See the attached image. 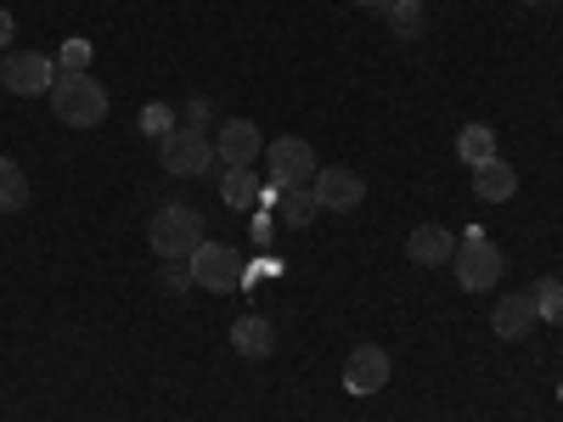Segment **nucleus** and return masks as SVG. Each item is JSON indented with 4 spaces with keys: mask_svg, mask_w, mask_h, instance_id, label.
I'll return each instance as SVG.
<instances>
[{
    "mask_svg": "<svg viewBox=\"0 0 563 422\" xmlns=\"http://www.w3.org/2000/svg\"><path fill=\"white\" fill-rule=\"evenodd\" d=\"M406 254H411L422 270H434V265H451V259H456V237H451L445 225H417L411 243H406Z\"/></svg>",
    "mask_w": 563,
    "mask_h": 422,
    "instance_id": "11",
    "label": "nucleus"
},
{
    "mask_svg": "<svg viewBox=\"0 0 563 422\" xmlns=\"http://www.w3.org/2000/svg\"><path fill=\"white\" fill-rule=\"evenodd\" d=\"M558 406H563V384H558Z\"/></svg>",
    "mask_w": 563,
    "mask_h": 422,
    "instance_id": "26",
    "label": "nucleus"
},
{
    "mask_svg": "<svg viewBox=\"0 0 563 422\" xmlns=\"http://www.w3.org/2000/svg\"><path fill=\"white\" fill-rule=\"evenodd\" d=\"M23 203H29V175H23L12 158H0V209L18 214Z\"/></svg>",
    "mask_w": 563,
    "mask_h": 422,
    "instance_id": "17",
    "label": "nucleus"
},
{
    "mask_svg": "<svg viewBox=\"0 0 563 422\" xmlns=\"http://www.w3.org/2000/svg\"><path fill=\"white\" fill-rule=\"evenodd\" d=\"M530 299H536V310H541L552 326L563 321V281H558V276H541L536 288H530Z\"/></svg>",
    "mask_w": 563,
    "mask_h": 422,
    "instance_id": "20",
    "label": "nucleus"
},
{
    "mask_svg": "<svg viewBox=\"0 0 563 422\" xmlns=\"http://www.w3.org/2000/svg\"><path fill=\"white\" fill-rule=\"evenodd\" d=\"M384 384H389V349H378V344L350 349V360H344V389H350V395H378Z\"/></svg>",
    "mask_w": 563,
    "mask_h": 422,
    "instance_id": "10",
    "label": "nucleus"
},
{
    "mask_svg": "<svg viewBox=\"0 0 563 422\" xmlns=\"http://www.w3.org/2000/svg\"><path fill=\"white\" fill-rule=\"evenodd\" d=\"M0 79H7L12 97H52L57 63L45 57V52H12L7 63H0Z\"/></svg>",
    "mask_w": 563,
    "mask_h": 422,
    "instance_id": "7",
    "label": "nucleus"
},
{
    "mask_svg": "<svg viewBox=\"0 0 563 422\" xmlns=\"http://www.w3.org/2000/svg\"><path fill=\"white\" fill-rule=\"evenodd\" d=\"M260 153H265L260 124H249V119H225V124H220V135H214V158H220L225 169H249Z\"/></svg>",
    "mask_w": 563,
    "mask_h": 422,
    "instance_id": "9",
    "label": "nucleus"
},
{
    "mask_svg": "<svg viewBox=\"0 0 563 422\" xmlns=\"http://www.w3.org/2000/svg\"><path fill=\"white\" fill-rule=\"evenodd\" d=\"M57 63H63L57 74H85V68H90V40H68Z\"/></svg>",
    "mask_w": 563,
    "mask_h": 422,
    "instance_id": "22",
    "label": "nucleus"
},
{
    "mask_svg": "<svg viewBox=\"0 0 563 422\" xmlns=\"http://www.w3.org/2000/svg\"><path fill=\"white\" fill-rule=\"evenodd\" d=\"M12 34H18V29H12V12H0V52L12 45Z\"/></svg>",
    "mask_w": 563,
    "mask_h": 422,
    "instance_id": "23",
    "label": "nucleus"
},
{
    "mask_svg": "<svg viewBox=\"0 0 563 422\" xmlns=\"http://www.w3.org/2000/svg\"><path fill=\"white\" fill-rule=\"evenodd\" d=\"M220 198H225L231 209H254V203H260V186H254V175H249V169H225Z\"/></svg>",
    "mask_w": 563,
    "mask_h": 422,
    "instance_id": "18",
    "label": "nucleus"
},
{
    "mask_svg": "<svg viewBox=\"0 0 563 422\" xmlns=\"http://www.w3.org/2000/svg\"><path fill=\"white\" fill-rule=\"evenodd\" d=\"M474 192H479V203H507L512 192H519V169H507L501 158L479 164L474 169Z\"/></svg>",
    "mask_w": 563,
    "mask_h": 422,
    "instance_id": "14",
    "label": "nucleus"
},
{
    "mask_svg": "<svg viewBox=\"0 0 563 422\" xmlns=\"http://www.w3.org/2000/svg\"><path fill=\"white\" fill-rule=\"evenodd\" d=\"M276 214H282V225L305 231V225L321 214V203H316V192H310V186H282V192H276Z\"/></svg>",
    "mask_w": 563,
    "mask_h": 422,
    "instance_id": "15",
    "label": "nucleus"
},
{
    "mask_svg": "<svg viewBox=\"0 0 563 422\" xmlns=\"http://www.w3.org/2000/svg\"><path fill=\"white\" fill-rule=\"evenodd\" d=\"M558 326H563V321H558Z\"/></svg>",
    "mask_w": 563,
    "mask_h": 422,
    "instance_id": "28",
    "label": "nucleus"
},
{
    "mask_svg": "<svg viewBox=\"0 0 563 422\" xmlns=\"http://www.w3.org/2000/svg\"><path fill=\"white\" fill-rule=\"evenodd\" d=\"M456 158H462V169L490 164V158H496V130H490V124H462V135H456Z\"/></svg>",
    "mask_w": 563,
    "mask_h": 422,
    "instance_id": "16",
    "label": "nucleus"
},
{
    "mask_svg": "<svg viewBox=\"0 0 563 422\" xmlns=\"http://www.w3.org/2000/svg\"><path fill=\"white\" fill-rule=\"evenodd\" d=\"M192 281H198V288H209V293H238L243 281H249V265L238 259V248L203 237L198 254H192Z\"/></svg>",
    "mask_w": 563,
    "mask_h": 422,
    "instance_id": "5",
    "label": "nucleus"
},
{
    "mask_svg": "<svg viewBox=\"0 0 563 422\" xmlns=\"http://www.w3.org/2000/svg\"><path fill=\"white\" fill-rule=\"evenodd\" d=\"M147 243L158 259H192L198 243H203V214L186 209V203H164L147 225Z\"/></svg>",
    "mask_w": 563,
    "mask_h": 422,
    "instance_id": "2",
    "label": "nucleus"
},
{
    "mask_svg": "<svg viewBox=\"0 0 563 422\" xmlns=\"http://www.w3.org/2000/svg\"><path fill=\"white\" fill-rule=\"evenodd\" d=\"M541 321V310H536V299L530 293H507L496 310H490V326H496V338H525L530 326Z\"/></svg>",
    "mask_w": 563,
    "mask_h": 422,
    "instance_id": "12",
    "label": "nucleus"
},
{
    "mask_svg": "<svg viewBox=\"0 0 563 422\" xmlns=\"http://www.w3.org/2000/svg\"><path fill=\"white\" fill-rule=\"evenodd\" d=\"M265 158H271V186H276V192H282V186H310L316 169H321L305 135H282V141H271Z\"/></svg>",
    "mask_w": 563,
    "mask_h": 422,
    "instance_id": "6",
    "label": "nucleus"
},
{
    "mask_svg": "<svg viewBox=\"0 0 563 422\" xmlns=\"http://www.w3.org/2000/svg\"><path fill=\"white\" fill-rule=\"evenodd\" d=\"M158 164L169 169V175H209L214 169V141L203 135V130H192V124H180V130H169L164 141H158Z\"/></svg>",
    "mask_w": 563,
    "mask_h": 422,
    "instance_id": "4",
    "label": "nucleus"
},
{
    "mask_svg": "<svg viewBox=\"0 0 563 422\" xmlns=\"http://www.w3.org/2000/svg\"><path fill=\"white\" fill-rule=\"evenodd\" d=\"M417 7H422V0H417Z\"/></svg>",
    "mask_w": 563,
    "mask_h": 422,
    "instance_id": "27",
    "label": "nucleus"
},
{
    "mask_svg": "<svg viewBox=\"0 0 563 422\" xmlns=\"http://www.w3.org/2000/svg\"><path fill=\"white\" fill-rule=\"evenodd\" d=\"M169 119H175V113H169L164 102H153V108H141V119H135V124H141V135H158V141H164V135L175 130Z\"/></svg>",
    "mask_w": 563,
    "mask_h": 422,
    "instance_id": "21",
    "label": "nucleus"
},
{
    "mask_svg": "<svg viewBox=\"0 0 563 422\" xmlns=\"http://www.w3.org/2000/svg\"><path fill=\"white\" fill-rule=\"evenodd\" d=\"M310 192H316L321 214H350V209L366 203V180H361L355 169H316Z\"/></svg>",
    "mask_w": 563,
    "mask_h": 422,
    "instance_id": "8",
    "label": "nucleus"
},
{
    "mask_svg": "<svg viewBox=\"0 0 563 422\" xmlns=\"http://www.w3.org/2000/svg\"><path fill=\"white\" fill-rule=\"evenodd\" d=\"M350 7H366L372 12V7H384V0H350Z\"/></svg>",
    "mask_w": 563,
    "mask_h": 422,
    "instance_id": "24",
    "label": "nucleus"
},
{
    "mask_svg": "<svg viewBox=\"0 0 563 422\" xmlns=\"http://www.w3.org/2000/svg\"><path fill=\"white\" fill-rule=\"evenodd\" d=\"M384 7H389V29L400 40H417L422 34V7H417V0H384Z\"/></svg>",
    "mask_w": 563,
    "mask_h": 422,
    "instance_id": "19",
    "label": "nucleus"
},
{
    "mask_svg": "<svg viewBox=\"0 0 563 422\" xmlns=\"http://www.w3.org/2000/svg\"><path fill=\"white\" fill-rule=\"evenodd\" d=\"M456 281H462V293H490L496 281H501V270H507V259H501V248L485 237V231H467V237L456 243Z\"/></svg>",
    "mask_w": 563,
    "mask_h": 422,
    "instance_id": "3",
    "label": "nucleus"
},
{
    "mask_svg": "<svg viewBox=\"0 0 563 422\" xmlns=\"http://www.w3.org/2000/svg\"><path fill=\"white\" fill-rule=\"evenodd\" d=\"M525 7H547V0H525Z\"/></svg>",
    "mask_w": 563,
    "mask_h": 422,
    "instance_id": "25",
    "label": "nucleus"
},
{
    "mask_svg": "<svg viewBox=\"0 0 563 422\" xmlns=\"http://www.w3.org/2000/svg\"><path fill=\"white\" fill-rule=\"evenodd\" d=\"M231 349L249 355V360H265L276 349V326L265 315H238V321H231Z\"/></svg>",
    "mask_w": 563,
    "mask_h": 422,
    "instance_id": "13",
    "label": "nucleus"
},
{
    "mask_svg": "<svg viewBox=\"0 0 563 422\" xmlns=\"http://www.w3.org/2000/svg\"><path fill=\"white\" fill-rule=\"evenodd\" d=\"M52 108H57V119L74 124V130H97V124L108 119V90H102V79H90V74H57Z\"/></svg>",
    "mask_w": 563,
    "mask_h": 422,
    "instance_id": "1",
    "label": "nucleus"
}]
</instances>
